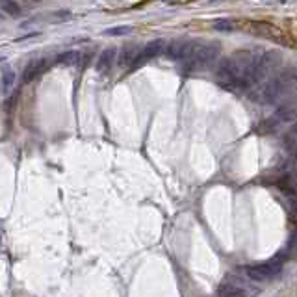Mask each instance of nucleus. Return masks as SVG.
<instances>
[{"instance_id":"nucleus-11","label":"nucleus","mask_w":297,"mask_h":297,"mask_svg":"<svg viewBox=\"0 0 297 297\" xmlns=\"http://www.w3.org/2000/svg\"><path fill=\"white\" fill-rule=\"evenodd\" d=\"M139 54V48H137L136 45H132V46H125L123 48V52H121V56H119V65L121 67H130L132 63H134V60H136V56Z\"/></svg>"},{"instance_id":"nucleus-8","label":"nucleus","mask_w":297,"mask_h":297,"mask_svg":"<svg viewBox=\"0 0 297 297\" xmlns=\"http://www.w3.org/2000/svg\"><path fill=\"white\" fill-rule=\"evenodd\" d=\"M115 58H117V51H115L114 46H108V48H104L101 52V56L97 60V71L101 74H106L110 73V69L114 67L115 63Z\"/></svg>"},{"instance_id":"nucleus-13","label":"nucleus","mask_w":297,"mask_h":297,"mask_svg":"<svg viewBox=\"0 0 297 297\" xmlns=\"http://www.w3.org/2000/svg\"><path fill=\"white\" fill-rule=\"evenodd\" d=\"M217 295H225V297H236V295H245V290H241L234 284H221L219 290H217Z\"/></svg>"},{"instance_id":"nucleus-18","label":"nucleus","mask_w":297,"mask_h":297,"mask_svg":"<svg viewBox=\"0 0 297 297\" xmlns=\"http://www.w3.org/2000/svg\"><path fill=\"white\" fill-rule=\"evenodd\" d=\"M54 17H56L54 21H58V23H62V21H67V19L71 17V13H69V12H58L56 15H54Z\"/></svg>"},{"instance_id":"nucleus-7","label":"nucleus","mask_w":297,"mask_h":297,"mask_svg":"<svg viewBox=\"0 0 297 297\" xmlns=\"http://www.w3.org/2000/svg\"><path fill=\"white\" fill-rule=\"evenodd\" d=\"M251 30H253V34H260V35H264V37H269V39H273V41H284V34H282L279 28H275L273 24L253 23Z\"/></svg>"},{"instance_id":"nucleus-2","label":"nucleus","mask_w":297,"mask_h":297,"mask_svg":"<svg viewBox=\"0 0 297 297\" xmlns=\"http://www.w3.org/2000/svg\"><path fill=\"white\" fill-rule=\"evenodd\" d=\"M282 257H284V253H279L277 257L268 260V262L245 268L247 277L253 280H257V282H266V280L273 279V277H277V275L282 271Z\"/></svg>"},{"instance_id":"nucleus-6","label":"nucleus","mask_w":297,"mask_h":297,"mask_svg":"<svg viewBox=\"0 0 297 297\" xmlns=\"http://www.w3.org/2000/svg\"><path fill=\"white\" fill-rule=\"evenodd\" d=\"M46 67H48V60H45V58H41V60H34V62H30L28 65H26V69H24L23 80H24V82H32V80H35L37 76H41V74L45 73Z\"/></svg>"},{"instance_id":"nucleus-5","label":"nucleus","mask_w":297,"mask_h":297,"mask_svg":"<svg viewBox=\"0 0 297 297\" xmlns=\"http://www.w3.org/2000/svg\"><path fill=\"white\" fill-rule=\"evenodd\" d=\"M164 48H166V43H164L162 39H155V41H151V43H147V45H145V48H143V51H139V54L136 56L134 63L130 65V69L141 67L143 63H147L148 60L158 58L162 52H164Z\"/></svg>"},{"instance_id":"nucleus-10","label":"nucleus","mask_w":297,"mask_h":297,"mask_svg":"<svg viewBox=\"0 0 297 297\" xmlns=\"http://www.w3.org/2000/svg\"><path fill=\"white\" fill-rule=\"evenodd\" d=\"M0 80H2V93L4 95H10L12 93V89H13V86H15V71H13L10 65H4L2 67V71H0Z\"/></svg>"},{"instance_id":"nucleus-4","label":"nucleus","mask_w":297,"mask_h":297,"mask_svg":"<svg viewBox=\"0 0 297 297\" xmlns=\"http://www.w3.org/2000/svg\"><path fill=\"white\" fill-rule=\"evenodd\" d=\"M197 43L193 41H173L171 45L167 46V56L175 60V62H188L189 58L193 56L197 51Z\"/></svg>"},{"instance_id":"nucleus-3","label":"nucleus","mask_w":297,"mask_h":297,"mask_svg":"<svg viewBox=\"0 0 297 297\" xmlns=\"http://www.w3.org/2000/svg\"><path fill=\"white\" fill-rule=\"evenodd\" d=\"M217 56H219V46H217L216 43L206 45V46H197L195 54L188 60V67L191 69V71L210 67L212 63L217 60Z\"/></svg>"},{"instance_id":"nucleus-9","label":"nucleus","mask_w":297,"mask_h":297,"mask_svg":"<svg viewBox=\"0 0 297 297\" xmlns=\"http://www.w3.org/2000/svg\"><path fill=\"white\" fill-rule=\"evenodd\" d=\"M275 119L282 121V123H293V121H297V101L284 103L282 106H279L277 112H275Z\"/></svg>"},{"instance_id":"nucleus-12","label":"nucleus","mask_w":297,"mask_h":297,"mask_svg":"<svg viewBox=\"0 0 297 297\" xmlns=\"http://www.w3.org/2000/svg\"><path fill=\"white\" fill-rule=\"evenodd\" d=\"M56 62L60 65H78L80 62V52L78 51H65L62 54H58Z\"/></svg>"},{"instance_id":"nucleus-19","label":"nucleus","mask_w":297,"mask_h":297,"mask_svg":"<svg viewBox=\"0 0 297 297\" xmlns=\"http://www.w3.org/2000/svg\"><path fill=\"white\" fill-rule=\"evenodd\" d=\"M162 2H167V4H175V2H178V0H162Z\"/></svg>"},{"instance_id":"nucleus-15","label":"nucleus","mask_w":297,"mask_h":297,"mask_svg":"<svg viewBox=\"0 0 297 297\" xmlns=\"http://www.w3.org/2000/svg\"><path fill=\"white\" fill-rule=\"evenodd\" d=\"M214 28L219 30V32H232L236 28V24L232 21H227V19H221V21H216L214 23Z\"/></svg>"},{"instance_id":"nucleus-16","label":"nucleus","mask_w":297,"mask_h":297,"mask_svg":"<svg viewBox=\"0 0 297 297\" xmlns=\"http://www.w3.org/2000/svg\"><path fill=\"white\" fill-rule=\"evenodd\" d=\"M130 32H132L130 26H114V28L106 30V35L115 37V35H126V34H130Z\"/></svg>"},{"instance_id":"nucleus-17","label":"nucleus","mask_w":297,"mask_h":297,"mask_svg":"<svg viewBox=\"0 0 297 297\" xmlns=\"http://www.w3.org/2000/svg\"><path fill=\"white\" fill-rule=\"evenodd\" d=\"M288 253H297V232L291 234L290 241H288Z\"/></svg>"},{"instance_id":"nucleus-14","label":"nucleus","mask_w":297,"mask_h":297,"mask_svg":"<svg viewBox=\"0 0 297 297\" xmlns=\"http://www.w3.org/2000/svg\"><path fill=\"white\" fill-rule=\"evenodd\" d=\"M0 8L8 13V15H19L21 13V8L15 0H0Z\"/></svg>"},{"instance_id":"nucleus-1","label":"nucleus","mask_w":297,"mask_h":297,"mask_svg":"<svg viewBox=\"0 0 297 297\" xmlns=\"http://www.w3.org/2000/svg\"><path fill=\"white\" fill-rule=\"evenodd\" d=\"M297 91V67H286L264 86L262 97L266 103H279Z\"/></svg>"}]
</instances>
